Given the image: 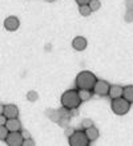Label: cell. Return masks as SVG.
I'll return each mask as SVG.
<instances>
[{"instance_id":"1","label":"cell","mask_w":133,"mask_h":146,"mask_svg":"<svg viewBox=\"0 0 133 146\" xmlns=\"http://www.w3.org/2000/svg\"><path fill=\"white\" fill-rule=\"evenodd\" d=\"M97 80L99 78L91 70H81L75 78V85L77 90H92Z\"/></svg>"},{"instance_id":"2","label":"cell","mask_w":133,"mask_h":146,"mask_svg":"<svg viewBox=\"0 0 133 146\" xmlns=\"http://www.w3.org/2000/svg\"><path fill=\"white\" fill-rule=\"evenodd\" d=\"M61 106L68 110H77L79 106L81 105V100L79 97V92L77 89H68L61 94L60 98Z\"/></svg>"},{"instance_id":"3","label":"cell","mask_w":133,"mask_h":146,"mask_svg":"<svg viewBox=\"0 0 133 146\" xmlns=\"http://www.w3.org/2000/svg\"><path fill=\"white\" fill-rule=\"evenodd\" d=\"M110 109L114 114L117 115H125L130 110V104L122 97L116 98V100H110Z\"/></svg>"},{"instance_id":"4","label":"cell","mask_w":133,"mask_h":146,"mask_svg":"<svg viewBox=\"0 0 133 146\" xmlns=\"http://www.w3.org/2000/svg\"><path fill=\"white\" fill-rule=\"evenodd\" d=\"M69 146H89V139L84 133V130H75L71 137H68Z\"/></svg>"},{"instance_id":"5","label":"cell","mask_w":133,"mask_h":146,"mask_svg":"<svg viewBox=\"0 0 133 146\" xmlns=\"http://www.w3.org/2000/svg\"><path fill=\"white\" fill-rule=\"evenodd\" d=\"M109 86H110V84L108 82V81H105V80H97V81H96V84H95V86H93V89H92V92L95 93V94H97V96H100V97L108 96Z\"/></svg>"},{"instance_id":"6","label":"cell","mask_w":133,"mask_h":146,"mask_svg":"<svg viewBox=\"0 0 133 146\" xmlns=\"http://www.w3.org/2000/svg\"><path fill=\"white\" fill-rule=\"evenodd\" d=\"M24 138L20 131H9L5 138V143L8 146H21Z\"/></svg>"},{"instance_id":"7","label":"cell","mask_w":133,"mask_h":146,"mask_svg":"<svg viewBox=\"0 0 133 146\" xmlns=\"http://www.w3.org/2000/svg\"><path fill=\"white\" fill-rule=\"evenodd\" d=\"M3 25L8 32H15V31H17L20 27V20L17 16H8V17L4 19Z\"/></svg>"},{"instance_id":"8","label":"cell","mask_w":133,"mask_h":146,"mask_svg":"<svg viewBox=\"0 0 133 146\" xmlns=\"http://www.w3.org/2000/svg\"><path fill=\"white\" fill-rule=\"evenodd\" d=\"M19 108L15 104H7L4 105V113L5 118H19Z\"/></svg>"},{"instance_id":"9","label":"cell","mask_w":133,"mask_h":146,"mask_svg":"<svg viewBox=\"0 0 133 146\" xmlns=\"http://www.w3.org/2000/svg\"><path fill=\"white\" fill-rule=\"evenodd\" d=\"M87 45H88V41L84 36H76V37L72 40V48L75 50L81 52V50H84L87 48Z\"/></svg>"},{"instance_id":"10","label":"cell","mask_w":133,"mask_h":146,"mask_svg":"<svg viewBox=\"0 0 133 146\" xmlns=\"http://www.w3.org/2000/svg\"><path fill=\"white\" fill-rule=\"evenodd\" d=\"M122 89H124V86H121V85H117V84L110 85L109 92H108V97H109L110 100L120 98V97H122Z\"/></svg>"},{"instance_id":"11","label":"cell","mask_w":133,"mask_h":146,"mask_svg":"<svg viewBox=\"0 0 133 146\" xmlns=\"http://www.w3.org/2000/svg\"><path fill=\"white\" fill-rule=\"evenodd\" d=\"M5 127L8 129V131H21L23 129L19 118H8L5 122Z\"/></svg>"},{"instance_id":"12","label":"cell","mask_w":133,"mask_h":146,"mask_svg":"<svg viewBox=\"0 0 133 146\" xmlns=\"http://www.w3.org/2000/svg\"><path fill=\"white\" fill-rule=\"evenodd\" d=\"M84 133H85V135H87V138L89 139V142L96 141V139L99 138V135H100V131H99V129H97L96 126L88 127V129H85V130H84Z\"/></svg>"},{"instance_id":"13","label":"cell","mask_w":133,"mask_h":146,"mask_svg":"<svg viewBox=\"0 0 133 146\" xmlns=\"http://www.w3.org/2000/svg\"><path fill=\"white\" fill-rule=\"evenodd\" d=\"M122 98L126 100L130 105L133 104V85H126L122 89Z\"/></svg>"},{"instance_id":"14","label":"cell","mask_w":133,"mask_h":146,"mask_svg":"<svg viewBox=\"0 0 133 146\" xmlns=\"http://www.w3.org/2000/svg\"><path fill=\"white\" fill-rule=\"evenodd\" d=\"M125 5H126L125 21L126 23H130V21H133V0H126Z\"/></svg>"},{"instance_id":"15","label":"cell","mask_w":133,"mask_h":146,"mask_svg":"<svg viewBox=\"0 0 133 146\" xmlns=\"http://www.w3.org/2000/svg\"><path fill=\"white\" fill-rule=\"evenodd\" d=\"M79 92V97H80V100H81V102H84V101H88V100H91L92 96H93V92L92 90H77Z\"/></svg>"},{"instance_id":"16","label":"cell","mask_w":133,"mask_h":146,"mask_svg":"<svg viewBox=\"0 0 133 146\" xmlns=\"http://www.w3.org/2000/svg\"><path fill=\"white\" fill-rule=\"evenodd\" d=\"M45 114L48 115V118H51L53 122H57L60 119V114H59V110H55V109H48L45 111Z\"/></svg>"},{"instance_id":"17","label":"cell","mask_w":133,"mask_h":146,"mask_svg":"<svg viewBox=\"0 0 133 146\" xmlns=\"http://www.w3.org/2000/svg\"><path fill=\"white\" fill-rule=\"evenodd\" d=\"M79 13L81 16H84V17H88V16L92 13V11H91V8H89V5H80L79 7Z\"/></svg>"},{"instance_id":"18","label":"cell","mask_w":133,"mask_h":146,"mask_svg":"<svg viewBox=\"0 0 133 146\" xmlns=\"http://www.w3.org/2000/svg\"><path fill=\"white\" fill-rule=\"evenodd\" d=\"M88 5H89V8H91L92 12L99 11L100 8H101V3H100V0H89Z\"/></svg>"},{"instance_id":"19","label":"cell","mask_w":133,"mask_h":146,"mask_svg":"<svg viewBox=\"0 0 133 146\" xmlns=\"http://www.w3.org/2000/svg\"><path fill=\"white\" fill-rule=\"evenodd\" d=\"M27 100L29 101V102H36L39 100V93L36 90H29V92L27 93Z\"/></svg>"},{"instance_id":"20","label":"cell","mask_w":133,"mask_h":146,"mask_svg":"<svg viewBox=\"0 0 133 146\" xmlns=\"http://www.w3.org/2000/svg\"><path fill=\"white\" fill-rule=\"evenodd\" d=\"M91 126H95V123H93V121H92L91 118H84L83 121H81V127H83L84 130Z\"/></svg>"},{"instance_id":"21","label":"cell","mask_w":133,"mask_h":146,"mask_svg":"<svg viewBox=\"0 0 133 146\" xmlns=\"http://www.w3.org/2000/svg\"><path fill=\"white\" fill-rule=\"evenodd\" d=\"M8 133H9V131H8V129L5 127V125H4V126H0V141H5Z\"/></svg>"},{"instance_id":"22","label":"cell","mask_w":133,"mask_h":146,"mask_svg":"<svg viewBox=\"0 0 133 146\" xmlns=\"http://www.w3.org/2000/svg\"><path fill=\"white\" fill-rule=\"evenodd\" d=\"M69 119H71V118H65V117H60V119L57 121V123H59L60 126L65 127V126H68V125H69Z\"/></svg>"},{"instance_id":"23","label":"cell","mask_w":133,"mask_h":146,"mask_svg":"<svg viewBox=\"0 0 133 146\" xmlns=\"http://www.w3.org/2000/svg\"><path fill=\"white\" fill-rule=\"evenodd\" d=\"M73 131H75V129H73L72 126H65L64 127V134H65V137H71V135L73 134Z\"/></svg>"},{"instance_id":"24","label":"cell","mask_w":133,"mask_h":146,"mask_svg":"<svg viewBox=\"0 0 133 146\" xmlns=\"http://www.w3.org/2000/svg\"><path fill=\"white\" fill-rule=\"evenodd\" d=\"M21 146H35V141L32 138H28V139H24Z\"/></svg>"},{"instance_id":"25","label":"cell","mask_w":133,"mask_h":146,"mask_svg":"<svg viewBox=\"0 0 133 146\" xmlns=\"http://www.w3.org/2000/svg\"><path fill=\"white\" fill-rule=\"evenodd\" d=\"M20 133H21V135H23V138H24V139L31 138V133H29L28 130H23V129H21V131H20Z\"/></svg>"},{"instance_id":"26","label":"cell","mask_w":133,"mask_h":146,"mask_svg":"<svg viewBox=\"0 0 133 146\" xmlns=\"http://www.w3.org/2000/svg\"><path fill=\"white\" fill-rule=\"evenodd\" d=\"M7 122V118H5V115L4 114H0V126H4Z\"/></svg>"},{"instance_id":"27","label":"cell","mask_w":133,"mask_h":146,"mask_svg":"<svg viewBox=\"0 0 133 146\" xmlns=\"http://www.w3.org/2000/svg\"><path fill=\"white\" fill-rule=\"evenodd\" d=\"M77 4H79V7L80 5H87L88 3H89V0H75Z\"/></svg>"},{"instance_id":"28","label":"cell","mask_w":133,"mask_h":146,"mask_svg":"<svg viewBox=\"0 0 133 146\" xmlns=\"http://www.w3.org/2000/svg\"><path fill=\"white\" fill-rule=\"evenodd\" d=\"M3 113H4V105L0 104V114H3Z\"/></svg>"},{"instance_id":"29","label":"cell","mask_w":133,"mask_h":146,"mask_svg":"<svg viewBox=\"0 0 133 146\" xmlns=\"http://www.w3.org/2000/svg\"><path fill=\"white\" fill-rule=\"evenodd\" d=\"M47 3H53V1H56V0H45Z\"/></svg>"}]
</instances>
